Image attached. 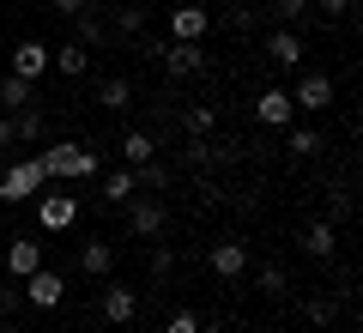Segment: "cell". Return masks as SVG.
<instances>
[{
  "label": "cell",
  "instance_id": "6da1fadb",
  "mask_svg": "<svg viewBox=\"0 0 363 333\" xmlns=\"http://www.w3.org/2000/svg\"><path fill=\"white\" fill-rule=\"evenodd\" d=\"M43 170H49V182H97V176H104L97 152L79 146V140H55L49 152H43Z\"/></svg>",
  "mask_w": 363,
  "mask_h": 333
},
{
  "label": "cell",
  "instance_id": "7a4b0ae2",
  "mask_svg": "<svg viewBox=\"0 0 363 333\" xmlns=\"http://www.w3.org/2000/svg\"><path fill=\"white\" fill-rule=\"evenodd\" d=\"M49 188V170H43V152L37 158H18V164L0 170V200L18 206V200H37V194Z\"/></svg>",
  "mask_w": 363,
  "mask_h": 333
},
{
  "label": "cell",
  "instance_id": "3957f363",
  "mask_svg": "<svg viewBox=\"0 0 363 333\" xmlns=\"http://www.w3.org/2000/svg\"><path fill=\"white\" fill-rule=\"evenodd\" d=\"M164 200H152V194H133L128 200V236H140V243H157L164 236Z\"/></svg>",
  "mask_w": 363,
  "mask_h": 333
},
{
  "label": "cell",
  "instance_id": "277c9868",
  "mask_svg": "<svg viewBox=\"0 0 363 333\" xmlns=\"http://www.w3.org/2000/svg\"><path fill=\"white\" fill-rule=\"evenodd\" d=\"M206 31H212V13L200 0H176L169 6V43H200Z\"/></svg>",
  "mask_w": 363,
  "mask_h": 333
},
{
  "label": "cell",
  "instance_id": "5b68a950",
  "mask_svg": "<svg viewBox=\"0 0 363 333\" xmlns=\"http://www.w3.org/2000/svg\"><path fill=\"white\" fill-rule=\"evenodd\" d=\"M255 121H260V128H279V133H285L291 121H297L291 85H267V91H260V97H255Z\"/></svg>",
  "mask_w": 363,
  "mask_h": 333
},
{
  "label": "cell",
  "instance_id": "8992f818",
  "mask_svg": "<svg viewBox=\"0 0 363 333\" xmlns=\"http://www.w3.org/2000/svg\"><path fill=\"white\" fill-rule=\"evenodd\" d=\"M18 291H25L30 309H61V303H67V279H61L55 267H37L25 285H18Z\"/></svg>",
  "mask_w": 363,
  "mask_h": 333
},
{
  "label": "cell",
  "instance_id": "52a82bcc",
  "mask_svg": "<svg viewBox=\"0 0 363 333\" xmlns=\"http://www.w3.org/2000/svg\"><path fill=\"white\" fill-rule=\"evenodd\" d=\"M291 103H297L303 116H321V109H333V79H327V73H303L297 85H291Z\"/></svg>",
  "mask_w": 363,
  "mask_h": 333
},
{
  "label": "cell",
  "instance_id": "ba28073f",
  "mask_svg": "<svg viewBox=\"0 0 363 333\" xmlns=\"http://www.w3.org/2000/svg\"><path fill=\"white\" fill-rule=\"evenodd\" d=\"M79 218V194H37V224L43 231H67V224H73Z\"/></svg>",
  "mask_w": 363,
  "mask_h": 333
},
{
  "label": "cell",
  "instance_id": "9c48e42d",
  "mask_svg": "<svg viewBox=\"0 0 363 333\" xmlns=\"http://www.w3.org/2000/svg\"><path fill=\"white\" fill-rule=\"evenodd\" d=\"M157 61H164L169 79H194L200 67H206V49H200V43H164V55H157Z\"/></svg>",
  "mask_w": 363,
  "mask_h": 333
},
{
  "label": "cell",
  "instance_id": "30bf717a",
  "mask_svg": "<svg viewBox=\"0 0 363 333\" xmlns=\"http://www.w3.org/2000/svg\"><path fill=\"white\" fill-rule=\"evenodd\" d=\"M267 61L272 67H279V73H297V67H303V37H297V31H272V37H267Z\"/></svg>",
  "mask_w": 363,
  "mask_h": 333
},
{
  "label": "cell",
  "instance_id": "8fae6325",
  "mask_svg": "<svg viewBox=\"0 0 363 333\" xmlns=\"http://www.w3.org/2000/svg\"><path fill=\"white\" fill-rule=\"evenodd\" d=\"M133 315H140L133 285H104V321L109 327H133Z\"/></svg>",
  "mask_w": 363,
  "mask_h": 333
},
{
  "label": "cell",
  "instance_id": "7c38bea8",
  "mask_svg": "<svg viewBox=\"0 0 363 333\" xmlns=\"http://www.w3.org/2000/svg\"><path fill=\"white\" fill-rule=\"evenodd\" d=\"M49 43H18L13 49V79H25V85H37L43 73H49Z\"/></svg>",
  "mask_w": 363,
  "mask_h": 333
},
{
  "label": "cell",
  "instance_id": "4fadbf2b",
  "mask_svg": "<svg viewBox=\"0 0 363 333\" xmlns=\"http://www.w3.org/2000/svg\"><path fill=\"white\" fill-rule=\"evenodd\" d=\"M212 273H218V279H242L248 273V243H236V236H224V243H212Z\"/></svg>",
  "mask_w": 363,
  "mask_h": 333
},
{
  "label": "cell",
  "instance_id": "5bb4252c",
  "mask_svg": "<svg viewBox=\"0 0 363 333\" xmlns=\"http://www.w3.org/2000/svg\"><path fill=\"white\" fill-rule=\"evenodd\" d=\"M37 267H43V243L37 236H13V243H6V273H13V279H30Z\"/></svg>",
  "mask_w": 363,
  "mask_h": 333
},
{
  "label": "cell",
  "instance_id": "9a60e30c",
  "mask_svg": "<svg viewBox=\"0 0 363 333\" xmlns=\"http://www.w3.org/2000/svg\"><path fill=\"white\" fill-rule=\"evenodd\" d=\"M133 194H140V182H133V170H128V164L109 170V176H97V200H104V206H128Z\"/></svg>",
  "mask_w": 363,
  "mask_h": 333
},
{
  "label": "cell",
  "instance_id": "2e32d148",
  "mask_svg": "<svg viewBox=\"0 0 363 333\" xmlns=\"http://www.w3.org/2000/svg\"><path fill=\"white\" fill-rule=\"evenodd\" d=\"M303 255H309V261H333L339 255V231L327 224V218H315L309 231H303Z\"/></svg>",
  "mask_w": 363,
  "mask_h": 333
},
{
  "label": "cell",
  "instance_id": "e0dca14e",
  "mask_svg": "<svg viewBox=\"0 0 363 333\" xmlns=\"http://www.w3.org/2000/svg\"><path fill=\"white\" fill-rule=\"evenodd\" d=\"M109 267H116V249L109 243H97V236L79 243V273H85V279H109Z\"/></svg>",
  "mask_w": 363,
  "mask_h": 333
},
{
  "label": "cell",
  "instance_id": "ac0fdd59",
  "mask_svg": "<svg viewBox=\"0 0 363 333\" xmlns=\"http://www.w3.org/2000/svg\"><path fill=\"white\" fill-rule=\"evenodd\" d=\"M43 133H49V121H43V103H30V109H13V140H18V146H37Z\"/></svg>",
  "mask_w": 363,
  "mask_h": 333
},
{
  "label": "cell",
  "instance_id": "d6986e66",
  "mask_svg": "<svg viewBox=\"0 0 363 333\" xmlns=\"http://www.w3.org/2000/svg\"><path fill=\"white\" fill-rule=\"evenodd\" d=\"M152 158H157V140H152V133H145V128H128V133H121V164H152Z\"/></svg>",
  "mask_w": 363,
  "mask_h": 333
},
{
  "label": "cell",
  "instance_id": "ffe728a7",
  "mask_svg": "<svg viewBox=\"0 0 363 333\" xmlns=\"http://www.w3.org/2000/svg\"><path fill=\"white\" fill-rule=\"evenodd\" d=\"M49 67H61L67 79H85V67H91V49H85V43H67V49H55V55H49Z\"/></svg>",
  "mask_w": 363,
  "mask_h": 333
},
{
  "label": "cell",
  "instance_id": "44dd1931",
  "mask_svg": "<svg viewBox=\"0 0 363 333\" xmlns=\"http://www.w3.org/2000/svg\"><path fill=\"white\" fill-rule=\"evenodd\" d=\"M73 43H85V49H104V43H109V25H104V18H91V6H85V13L73 18Z\"/></svg>",
  "mask_w": 363,
  "mask_h": 333
},
{
  "label": "cell",
  "instance_id": "7402d4cb",
  "mask_svg": "<svg viewBox=\"0 0 363 333\" xmlns=\"http://www.w3.org/2000/svg\"><path fill=\"white\" fill-rule=\"evenodd\" d=\"M30 103H37V85H25V79H0V109H30Z\"/></svg>",
  "mask_w": 363,
  "mask_h": 333
},
{
  "label": "cell",
  "instance_id": "603a6c76",
  "mask_svg": "<svg viewBox=\"0 0 363 333\" xmlns=\"http://www.w3.org/2000/svg\"><path fill=\"white\" fill-rule=\"evenodd\" d=\"M97 103H104V109H116V116H121V109H128V103H133V85H128V79H104V85H97Z\"/></svg>",
  "mask_w": 363,
  "mask_h": 333
},
{
  "label": "cell",
  "instance_id": "cb8c5ba5",
  "mask_svg": "<svg viewBox=\"0 0 363 333\" xmlns=\"http://www.w3.org/2000/svg\"><path fill=\"white\" fill-rule=\"evenodd\" d=\"M133 182H140V194H157V188H169V164H133Z\"/></svg>",
  "mask_w": 363,
  "mask_h": 333
},
{
  "label": "cell",
  "instance_id": "d4e9b609",
  "mask_svg": "<svg viewBox=\"0 0 363 333\" xmlns=\"http://www.w3.org/2000/svg\"><path fill=\"white\" fill-rule=\"evenodd\" d=\"M291 158H315V152H321V133H315V128H303V121H291Z\"/></svg>",
  "mask_w": 363,
  "mask_h": 333
},
{
  "label": "cell",
  "instance_id": "484cf974",
  "mask_svg": "<svg viewBox=\"0 0 363 333\" xmlns=\"http://www.w3.org/2000/svg\"><path fill=\"white\" fill-rule=\"evenodd\" d=\"M255 285H260V291H267V297H285V291H291L285 267H272V261H267V267H255Z\"/></svg>",
  "mask_w": 363,
  "mask_h": 333
},
{
  "label": "cell",
  "instance_id": "4316f807",
  "mask_svg": "<svg viewBox=\"0 0 363 333\" xmlns=\"http://www.w3.org/2000/svg\"><path fill=\"white\" fill-rule=\"evenodd\" d=\"M182 128L194 133V140H206V133H212V109H206V103H194V109L182 116Z\"/></svg>",
  "mask_w": 363,
  "mask_h": 333
},
{
  "label": "cell",
  "instance_id": "83f0119b",
  "mask_svg": "<svg viewBox=\"0 0 363 333\" xmlns=\"http://www.w3.org/2000/svg\"><path fill=\"white\" fill-rule=\"evenodd\" d=\"M164 333H206V321H200L194 309H176V315L164 321Z\"/></svg>",
  "mask_w": 363,
  "mask_h": 333
},
{
  "label": "cell",
  "instance_id": "f1b7e54d",
  "mask_svg": "<svg viewBox=\"0 0 363 333\" xmlns=\"http://www.w3.org/2000/svg\"><path fill=\"white\" fill-rule=\"evenodd\" d=\"M303 6H309V0H272L267 13L279 18V25H297V18H303Z\"/></svg>",
  "mask_w": 363,
  "mask_h": 333
},
{
  "label": "cell",
  "instance_id": "f546056e",
  "mask_svg": "<svg viewBox=\"0 0 363 333\" xmlns=\"http://www.w3.org/2000/svg\"><path fill=\"white\" fill-rule=\"evenodd\" d=\"M333 315H339V303H333V297H309V321H315V327H327Z\"/></svg>",
  "mask_w": 363,
  "mask_h": 333
},
{
  "label": "cell",
  "instance_id": "4dcf8cb0",
  "mask_svg": "<svg viewBox=\"0 0 363 333\" xmlns=\"http://www.w3.org/2000/svg\"><path fill=\"white\" fill-rule=\"evenodd\" d=\"M116 25H121V31H145V13H140V6H121Z\"/></svg>",
  "mask_w": 363,
  "mask_h": 333
},
{
  "label": "cell",
  "instance_id": "1f68e13d",
  "mask_svg": "<svg viewBox=\"0 0 363 333\" xmlns=\"http://www.w3.org/2000/svg\"><path fill=\"white\" fill-rule=\"evenodd\" d=\"M49 6H55V13H61V18H79V13H85V6H91V0H49Z\"/></svg>",
  "mask_w": 363,
  "mask_h": 333
},
{
  "label": "cell",
  "instance_id": "d6a6232c",
  "mask_svg": "<svg viewBox=\"0 0 363 333\" xmlns=\"http://www.w3.org/2000/svg\"><path fill=\"white\" fill-rule=\"evenodd\" d=\"M351 13V0H321V18H345Z\"/></svg>",
  "mask_w": 363,
  "mask_h": 333
},
{
  "label": "cell",
  "instance_id": "836d02e7",
  "mask_svg": "<svg viewBox=\"0 0 363 333\" xmlns=\"http://www.w3.org/2000/svg\"><path fill=\"white\" fill-rule=\"evenodd\" d=\"M6 146H18V140H13V116L0 121V152H6Z\"/></svg>",
  "mask_w": 363,
  "mask_h": 333
},
{
  "label": "cell",
  "instance_id": "e575fe53",
  "mask_svg": "<svg viewBox=\"0 0 363 333\" xmlns=\"http://www.w3.org/2000/svg\"><path fill=\"white\" fill-rule=\"evenodd\" d=\"M67 333H85V327H67Z\"/></svg>",
  "mask_w": 363,
  "mask_h": 333
},
{
  "label": "cell",
  "instance_id": "d590c367",
  "mask_svg": "<svg viewBox=\"0 0 363 333\" xmlns=\"http://www.w3.org/2000/svg\"><path fill=\"white\" fill-rule=\"evenodd\" d=\"M260 6H272V0H260Z\"/></svg>",
  "mask_w": 363,
  "mask_h": 333
}]
</instances>
